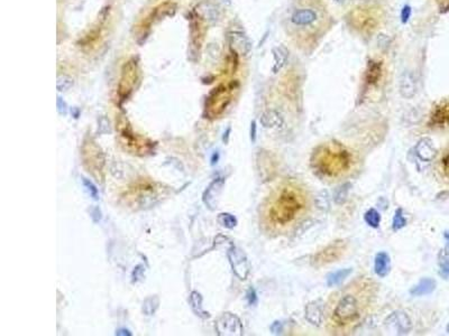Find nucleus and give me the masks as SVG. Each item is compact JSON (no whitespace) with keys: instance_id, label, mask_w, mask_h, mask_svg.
<instances>
[{"instance_id":"obj_19","label":"nucleus","mask_w":449,"mask_h":336,"mask_svg":"<svg viewBox=\"0 0 449 336\" xmlns=\"http://www.w3.org/2000/svg\"><path fill=\"white\" fill-rule=\"evenodd\" d=\"M436 288V281L431 278H424L419 281V284L416 285L410 290L412 296H424L429 295L433 292Z\"/></svg>"},{"instance_id":"obj_34","label":"nucleus","mask_w":449,"mask_h":336,"mask_svg":"<svg viewBox=\"0 0 449 336\" xmlns=\"http://www.w3.org/2000/svg\"><path fill=\"white\" fill-rule=\"evenodd\" d=\"M247 301L249 305H255L257 302V297H256V292L253 289V288H249L247 291Z\"/></svg>"},{"instance_id":"obj_8","label":"nucleus","mask_w":449,"mask_h":336,"mask_svg":"<svg viewBox=\"0 0 449 336\" xmlns=\"http://www.w3.org/2000/svg\"><path fill=\"white\" fill-rule=\"evenodd\" d=\"M386 331L394 335H405L412 329V322L410 317L402 310L393 311L386 317L384 322Z\"/></svg>"},{"instance_id":"obj_12","label":"nucleus","mask_w":449,"mask_h":336,"mask_svg":"<svg viewBox=\"0 0 449 336\" xmlns=\"http://www.w3.org/2000/svg\"><path fill=\"white\" fill-rule=\"evenodd\" d=\"M228 43L231 51L239 54V55H246L251 49L248 37L242 32L228 33Z\"/></svg>"},{"instance_id":"obj_6","label":"nucleus","mask_w":449,"mask_h":336,"mask_svg":"<svg viewBox=\"0 0 449 336\" xmlns=\"http://www.w3.org/2000/svg\"><path fill=\"white\" fill-rule=\"evenodd\" d=\"M346 249V242L343 241V240H337V241H334L333 243L327 245L326 248L317 252L313 257V259H311V263L315 267H322L335 261H338L344 256Z\"/></svg>"},{"instance_id":"obj_1","label":"nucleus","mask_w":449,"mask_h":336,"mask_svg":"<svg viewBox=\"0 0 449 336\" xmlns=\"http://www.w3.org/2000/svg\"><path fill=\"white\" fill-rule=\"evenodd\" d=\"M374 296V283L364 278H359L336 293H333L327 310L331 331L340 334L354 331L366 316Z\"/></svg>"},{"instance_id":"obj_37","label":"nucleus","mask_w":449,"mask_h":336,"mask_svg":"<svg viewBox=\"0 0 449 336\" xmlns=\"http://www.w3.org/2000/svg\"><path fill=\"white\" fill-rule=\"evenodd\" d=\"M271 331H272L274 334H280V333H282V324H281L280 322H274V323H273V325L271 326Z\"/></svg>"},{"instance_id":"obj_4","label":"nucleus","mask_w":449,"mask_h":336,"mask_svg":"<svg viewBox=\"0 0 449 336\" xmlns=\"http://www.w3.org/2000/svg\"><path fill=\"white\" fill-rule=\"evenodd\" d=\"M323 17H325L323 9L317 0H298V3L290 10L287 19L291 31L307 34L308 29L314 31L319 27Z\"/></svg>"},{"instance_id":"obj_32","label":"nucleus","mask_w":449,"mask_h":336,"mask_svg":"<svg viewBox=\"0 0 449 336\" xmlns=\"http://www.w3.org/2000/svg\"><path fill=\"white\" fill-rule=\"evenodd\" d=\"M83 185L86 186L87 190H88V192L90 193V195H91L94 200H98V199H99L98 190L95 188V186H94L91 182L88 181V179H86V178H83Z\"/></svg>"},{"instance_id":"obj_39","label":"nucleus","mask_w":449,"mask_h":336,"mask_svg":"<svg viewBox=\"0 0 449 336\" xmlns=\"http://www.w3.org/2000/svg\"><path fill=\"white\" fill-rule=\"evenodd\" d=\"M116 335H130V333H128L127 329H119Z\"/></svg>"},{"instance_id":"obj_13","label":"nucleus","mask_w":449,"mask_h":336,"mask_svg":"<svg viewBox=\"0 0 449 336\" xmlns=\"http://www.w3.org/2000/svg\"><path fill=\"white\" fill-rule=\"evenodd\" d=\"M305 320L315 326H320L325 321V305L322 301H314L305 306Z\"/></svg>"},{"instance_id":"obj_40","label":"nucleus","mask_w":449,"mask_h":336,"mask_svg":"<svg viewBox=\"0 0 449 336\" xmlns=\"http://www.w3.org/2000/svg\"><path fill=\"white\" fill-rule=\"evenodd\" d=\"M337 3H339V4H344V3H347V2H349V0H336Z\"/></svg>"},{"instance_id":"obj_9","label":"nucleus","mask_w":449,"mask_h":336,"mask_svg":"<svg viewBox=\"0 0 449 336\" xmlns=\"http://www.w3.org/2000/svg\"><path fill=\"white\" fill-rule=\"evenodd\" d=\"M216 331L220 336H239L243 335V324L236 315L225 313L216 322Z\"/></svg>"},{"instance_id":"obj_41","label":"nucleus","mask_w":449,"mask_h":336,"mask_svg":"<svg viewBox=\"0 0 449 336\" xmlns=\"http://www.w3.org/2000/svg\"><path fill=\"white\" fill-rule=\"evenodd\" d=\"M447 332L449 333V324H448V325H447Z\"/></svg>"},{"instance_id":"obj_20","label":"nucleus","mask_w":449,"mask_h":336,"mask_svg":"<svg viewBox=\"0 0 449 336\" xmlns=\"http://www.w3.org/2000/svg\"><path fill=\"white\" fill-rule=\"evenodd\" d=\"M272 53H273L274 61H275L273 71H274V73H278V72L285 65V63L287 61V57H289V51H287L285 46L280 45V46L274 47Z\"/></svg>"},{"instance_id":"obj_26","label":"nucleus","mask_w":449,"mask_h":336,"mask_svg":"<svg viewBox=\"0 0 449 336\" xmlns=\"http://www.w3.org/2000/svg\"><path fill=\"white\" fill-rule=\"evenodd\" d=\"M160 305V299L158 296L147 297L143 303V311L145 315H153L157 311Z\"/></svg>"},{"instance_id":"obj_29","label":"nucleus","mask_w":449,"mask_h":336,"mask_svg":"<svg viewBox=\"0 0 449 336\" xmlns=\"http://www.w3.org/2000/svg\"><path fill=\"white\" fill-rule=\"evenodd\" d=\"M405 225H406V219L404 218L402 208H398L397 211H395V214L393 217L392 229H393V231H399L401 229H403Z\"/></svg>"},{"instance_id":"obj_28","label":"nucleus","mask_w":449,"mask_h":336,"mask_svg":"<svg viewBox=\"0 0 449 336\" xmlns=\"http://www.w3.org/2000/svg\"><path fill=\"white\" fill-rule=\"evenodd\" d=\"M218 222L226 229H233L237 225V219L230 213H220L218 215Z\"/></svg>"},{"instance_id":"obj_30","label":"nucleus","mask_w":449,"mask_h":336,"mask_svg":"<svg viewBox=\"0 0 449 336\" xmlns=\"http://www.w3.org/2000/svg\"><path fill=\"white\" fill-rule=\"evenodd\" d=\"M74 81L72 79L71 76L69 75H60L57 77V82H56V88L60 92H65L70 90L72 87H73Z\"/></svg>"},{"instance_id":"obj_2","label":"nucleus","mask_w":449,"mask_h":336,"mask_svg":"<svg viewBox=\"0 0 449 336\" xmlns=\"http://www.w3.org/2000/svg\"><path fill=\"white\" fill-rule=\"evenodd\" d=\"M310 207L309 193L301 184L287 181L275 188L264 203L263 222L269 232L284 233L296 226Z\"/></svg>"},{"instance_id":"obj_35","label":"nucleus","mask_w":449,"mask_h":336,"mask_svg":"<svg viewBox=\"0 0 449 336\" xmlns=\"http://www.w3.org/2000/svg\"><path fill=\"white\" fill-rule=\"evenodd\" d=\"M67 104H65V102L61 99V98H57V110H58V112L60 113H62V115H65V113H67Z\"/></svg>"},{"instance_id":"obj_7","label":"nucleus","mask_w":449,"mask_h":336,"mask_svg":"<svg viewBox=\"0 0 449 336\" xmlns=\"http://www.w3.org/2000/svg\"><path fill=\"white\" fill-rule=\"evenodd\" d=\"M227 257H228L233 274L241 280L247 279L250 271V265L246 255L235 245H231L228 252H227Z\"/></svg>"},{"instance_id":"obj_24","label":"nucleus","mask_w":449,"mask_h":336,"mask_svg":"<svg viewBox=\"0 0 449 336\" xmlns=\"http://www.w3.org/2000/svg\"><path fill=\"white\" fill-rule=\"evenodd\" d=\"M315 202L317 207L323 212H327L330 209V197H329V193L326 190L320 191L319 193L316 195Z\"/></svg>"},{"instance_id":"obj_16","label":"nucleus","mask_w":449,"mask_h":336,"mask_svg":"<svg viewBox=\"0 0 449 336\" xmlns=\"http://www.w3.org/2000/svg\"><path fill=\"white\" fill-rule=\"evenodd\" d=\"M391 260L390 256L386 252L382 251L375 256L374 259V271L380 278H384L390 272Z\"/></svg>"},{"instance_id":"obj_36","label":"nucleus","mask_w":449,"mask_h":336,"mask_svg":"<svg viewBox=\"0 0 449 336\" xmlns=\"http://www.w3.org/2000/svg\"><path fill=\"white\" fill-rule=\"evenodd\" d=\"M410 16H411V8L409 7V6H405L402 10V14H401V17H402V22L403 23L408 22Z\"/></svg>"},{"instance_id":"obj_33","label":"nucleus","mask_w":449,"mask_h":336,"mask_svg":"<svg viewBox=\"0 0 449 336\" xmlns=\"http://www.w3.org/2000/svg\"><path fill=\"white\" fill-rule=\"evenodd\" d=\"M440 275L444 278L449 277V259H445L440 262Z\"/></svg>"},{"instance_id":"obj_25","label":"nucleus","mask_w":449,"mask_h":336,"mask_svg":"<svg viewBox=\"0 0 449 336\" xmlns=\"http://www.w3.org/2000/svg\"><path fill=\"white\" fill-rule=\"evenodd\" d=\"M381 75V64L370 61L366 72V81L369 84H374L380 79Z\"/></svg>"},{"instance_id":"obj_22","label":"nucleus","mask_w":449,"mask_h":336,"mask_svg":"<svg viewBox=\"0 0 449 336\" xmlns=\"http://www.w3.org/2000/svg\"><path fill=\"white\" fill-rule=\"evenodd\" d=\"M352 272H353V269L346 268V269H340V270H337V271L329 274L327 276V286L334 287V286L340 285L347 277H348V276H350Z\"/></svg>"},{"instance_id":"obj_5","label":"nucleus","mask_w":449,"mask_h":336,"mask_svg":"<svg viewBox=\"0 0 449 336\" xmlns=\"http://www.w3.org/2000/svg\"><path fill=\"white\" fill-rule=\"evenodd\" d=\"M82 159L87 172L97 179L104 181L103 170L105 166V156L100 147L93 140H85L82 145Z\"/></svg>"},{"instance_id":"obj_31","label":"nucleus","mask_w":449,"mask_h":336,"mask_svg":"<svg viewBox=\"0 0 449 336\" xmlns=\"http://www.w3.org/2000/svg\"><path fill=\"white\" fill-rule=\"evenodd\" d=\"M350 186L352 185L349 183H346L344 185H341L340 187H338L337 191H336V193H335V202L338 203V204L344 203L347 195H348V192H349Z\"/></svg>"},{"instance_id":"obj_27","label":"nucleus","mask_w":449,"mask_h":336,"mask_svg":"<svg viewBox=\"0 0 449 336\" xmlns=\"http://www.w3.org/2000/svg\"><path fill=\"white\" fill-rule=\"evenodd\" d=\"M364 220L369 226H372V227H374V229H376V227H379V225L381 223V214L377 212L375 208H369L368 211L365 213Z\"/></svg>"},{"instance_id":"obj_21","label":"nucleus","mask_w":449,"mask_h":336,"mask_svg":"<svg viewBox=\"0 0 449 336\" xmlns=\"http://www.w3.org/2000/svg\"><path fill=\"white\" fill-rule=\"evenodd\" d=\"M190 304H191V308H192V310L194 311V313L198 316L201 317V319L206 320V319H209V317H210L209 313H207V311H205V309H203V307H202V296L198 291H192V292H191V295H190Z\"/></svg>"},{"instance_id":"obj_11","label":"nucleus","mask_w":449,"mask_h":336,"mask_svg":"<svg viewBox=\"0 0 449 336\" xmlns=\"http://www.w3.org/2000/svg\"><path fill=\"white\" fill-rule=\"evenodd\" d=\"M224 185H225L224 178H217L208 186L207 190L205 191V193L202 195V201L206 204L208 208L214 209L217 207L219 196L221 195V192H223Z\"/></svg>"},{"instance_id":"obj_3","label":"nucleus","mask_w":449,"mask_h":336,"mask_svg":"<svg viewBox=\"0 0 449 336\" xmlns=\"http://www.w3.org/2000/svg\"><path fill=\"white\" fill-rule=\"evenodd\" d=\"M311 167L319 175L336 179L348 174L355 164L354 154L339 142L321 143L311 156Z\"/></svg>"},{"instance_id":"obj_18","label":"nucleus","mask_w":449,"mask_h":336,"mask_svg":"<svg viewBox=\"0 0 449 336\" xmlns=\"http://www.w3.org/2000/svg\"><path fill=\"white\" fill-rule=\"evenodd\" d=\"M198 11H199L201 17L208 23L214 24L219 20L220 13L218 8L214 5L210 3H202L199 7H198Z\"/></svg>"},{"instance_id":"obj_10","label":"nucleus","mask_w":449,"mask_h":336,"mask_svg":"<svg viewBox=\"0 0 449 336\" xmlns=\"http://www.w3.org/2000/svg\"><path fill=\"white\" fill-rule=\"evenodd\" d=\"M429 125L433 128H449V100L440 102L431 112Z\"/></svg>"},{"instance_id":"obj_15","label":"nucleus","mask_w":449,"mask_h":336,"mask_svg":"<svg viewBox=\"0 0 449 336\" xmlns=\"http://www.w3.org/2000/svg\"><path fill=\"white\" fill-rule=\"evenodd\" d=\"M417 83L416 79L410 72H404L400 77V93L405 99H411L416 95Z\"/></svg>"},{"instance_id":"obj_17","label":"nucleus","mask_w":449,"mask_h":336,"mask_svg":"<svg viewBox=\"0 0 449 336\" xmlns=\"http://www.w3.org/2000/svg\"><path fill=\"white\" fill-rule=\"evenodd\" d=\"M260 121L265 128H281L283 125V118L275 110H267L261 116Z\"/></svg>"},{"instance_id":"obj_38","label":"nucleus","mask_w":449,"mask_h":336,"mask_svg":"<svg viewBox=\"0 0 449 336\" xmlns=\"http://www.w3.org/2000/svg\"><path fill=\"white\" fill-rule=\"evenodd\" d=\"M250 137H251V141H255V138H256V124H255V122H251Z\"/></svg>"},{"instance_id":"obj_23","label":"nucleus","mask_w":449,"mask_h":336,"mask_svg":"<svg viewBox=\"0 0 449 336\" xmlns=\"http://www.w3.org/2000/svg\"><path fill=\"white\" fill-rule=\"evenodd\" d=\"M437 168H438L440 176L449 183V146L440 154Z\"/></svg>"},{"instance_id":"obj_14","label":"nucleus","mask_w":449,"mask_h":336,"mask_svg":"<svg viewBox=\"0 0 449 336\" xmlns=\"http://www.w3.org/2000/svg\"><path fill=\"white\" fill-rule=\"evenodd\" d=\"M416 155L419 159L422 161H431L434 160L437 151L434 146L433 140L430 138H421L416 145Z\"/></svg>"}]
</instances>
